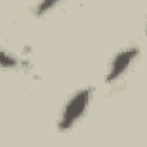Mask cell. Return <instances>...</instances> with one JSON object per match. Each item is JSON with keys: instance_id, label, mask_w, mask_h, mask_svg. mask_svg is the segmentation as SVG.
Here are the masks:
<instances>
[{"instance_id": "1", "label": "cell", "mask_w": 147, "mask_h": 147, "mask_svg": "<svg viewBox=\"0 0 147 147\" xmlns=\"http://www.w3.org/2000/svg\"><path fill=\"white\" fill-rule=\"evenodd\" d=\"M90 100H92V90L90 88H83V90H80L73 95L62 109V114H61V119H59V125H57L59 130L67 131L75 126L83 118V114L87 113Z\"/></svg>"}, {"instance_id": "2", "label": "cell", "mask_w": 147, "mask_h": 147, "mask_svg": "<svg viewBox=\"0 0 147 147\" xmlns=\"http://www.w3.org/2000/svg\"><path fill=\"white\" fill-rule=\"evenodd\" d=\"M137 57H138V49L137 47H130V49H125L119 54H116V57L111 62V67H109V73H107L106 82L107 83L118 82L125 75V73L130 69V66L135 62Z\"/></svg>"}, {"instance_id": "3", "label": "cell", "mask_w": 147, "mask_h": 147, "mask_svg": "<svg viewBox=\"0 0 147 147\" xmlns=\"http://www.w3.org/2000/svg\"><path fill=\"white\" fill-rule=\"evenodd\" d=\"M0 67L2 69H14L18 67V59L9 54L7 50H4L2 47H0Z\"/></svg>"}, {"instance_id": "4", "label": "cell", "mask_w": 147, "mask_h": 147, "mask_svg": "<svg viewBox=\"0 0 147 147\" xmlns=\"http://www.w3.org/2000/svg\"><path fill=\"white\" fill-rule=\"evenodd\" d=\"M59 2H61V0H42V2L38 4V7H36V14L38 16H43V14L50 12Z\"/></svg>"}]
</instances>
